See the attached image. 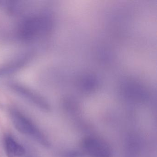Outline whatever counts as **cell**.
Returning <instances> with one entry per match:
<instances>
[{"instance_id":"1","label":"cell","mask_w":157,"mask_h":157,"mask_svg":"<svg viewBox=\"0 0 157 157\" xmlns=\"http://www.w3.org/2000/svg\"><path fill=\"white\" fill-rule=\"evenodd\" d=\"M11 117L13 124L18 131L31 137L44 146L49 145V141L44 134L22 113L19 111L13 110L11 112Z\"/></svg>"},{"instance_id":"2","label":"cell","mask_w":157,"mask_h":157,"mask_svg":"<svg viewBox=\"0 0 157 157\" xmlns=\"http://www.w3.org/2000/svg\"><path fill=\"white\" fill-rule=\"evenodd\" d=\"M83 151L89 157H113L110 146L104 140L94 137H88L82 142Z\"/></svg>"},{"instance_id":"3","label":"cell","mask_w":157,"mask_h":157,"mask_svg":"<svg viewBox=\"0 0 157 157\" xmlns=\"http://www.w3.org/2000/svg\"><path fill=\"white\" fill-rule=\"evenodd\" d=\"M4 143L7 157H21L25 154L24 147L10 136H7L5 137Z\"/></svg>"},{"instance_id":"4","label":"cell","mask_w":157,"mask_h":157,"mask_svg":"<svg viewBox=\"0 0 157 157\" xmlns=\"http://www.w3.org/2000/svg\"><path fill=\"white\" fill-rule=\"evenodd\" d=\"M67 157H82V155L78 152H71L68 154Z\"/></svg>"}]
</instances>
